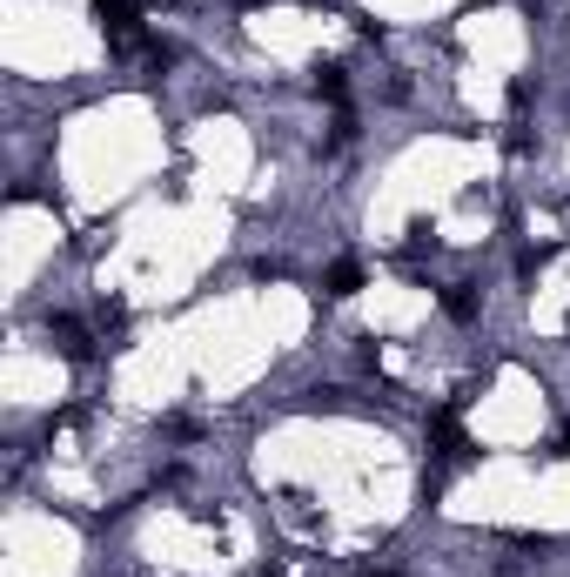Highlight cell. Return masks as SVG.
Returning a JSON list of instances; mask_svg holds the SVG:
<instances>
[{
	"instance_id": "3",
	"label": "cell",
	"mask_w": 570,
	"mask_h": 577,
	"mask_svg": "<svg viewBox=\"0 0 570 577\" xmlns=\"http://www.w3.org/2000/svg\"><path fill=\"white\" fill-rule=\"evenodd\" d=\"M356 282H363V276H356V269H349V262H342L336 276H329V296H356Z\"/></svg>"
},
{
	"instance_id": "2",
	"label": "cell",
	"mask_w": 570,
	"mask_h": 577,
	"mask_svg": "<svg viewBox=\"0 0 570 577\" xmlns=\"http://www.w3.org/2000/svg\"><path fill=\"white\" fill-rule=\"evenodd\" d=\"M54 336H61V349H68V356H88V329H81V323H74V316H61V323H54Z\"/></svg>"
},
{
	"instance_id": "1",
	"label": "cell",
	"mask_w": 570,
	"mask_h": 577,
	"mask_svg": "<svg viewBox=\"0 0 570 577\" xmlns=\"http://www.w3.org/2000/svg\"><path fill=\"white\" fill-rule=\"evenodd\" d=\"M94 14H101V27H108L114 47H128L141 34V7H135V0H94Z\"/></svg>"
}]
</instances>
